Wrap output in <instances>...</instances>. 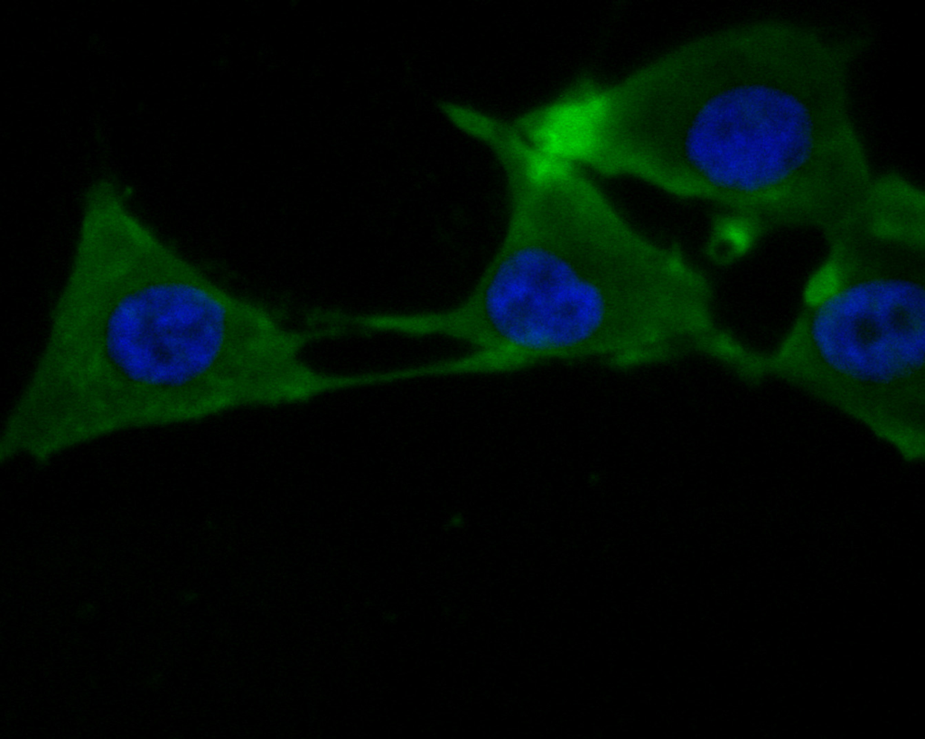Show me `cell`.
Instances as JSON below:
<instances>
[{"label": "cell", "instance_id": "cell-2", "mask_svg": "<svg viewBox=\"0 0 925 739\" xmlns=\"http://www.w3.org/2000/svg\"><path fill=\"white\" fill-rule=\"evenodd\" d=\"M863 45L763 21L675 49L617 88L621 170L717 205L712 229L743 247L778 229L824 231L876 178L849 107Z\"/></svg>", "mask_w": 925, "mask_h": 739}, {"label": "cell", "instance_id": "cell-1", "mask_svg": "<svg viewBox=\"0 0 925 739\" xmlns=\"http://www.w3.org/2000/svg\"><path fill=\"white\" fill-rule=\"evenodd\" d=\"M283 315L167 245L110 182L88 192L46 342L5 417L40 463L134 429L258 407L288 353Z\"/></svg>", "mask_w": 925, "mask_h": 739}, {"label": "cell", "instance_id": "cell-4", "mask_svg": "<svg viewBox=\"0 0 925 739\" xmlns=\"http://www.w3.org/2000/svg\"><path fill=\"white\" fill-rule=\"evenodd\" d=\"M677 295L668 248L591 183L556 221L491 257L458 322L495 375L584 358L632 366L667 343Z\"/></svg>", "mask_w": 925, "mask_h": 739}, {"label": "cell", "instance_id": "cell-3", "mask_svg": "<svg viewBox=\"0 0 925 739\" xmlns=\"http://www.w3.org/2000/svg\"><path fill=\"white\" fill-rule=\"evenodd\" d=\"M777 377L855 417L902 454L924 444L925 201L896 174L823 231Z\"/></svg>", "mask_w": 925, "mask_h": 739}]
</instances>
